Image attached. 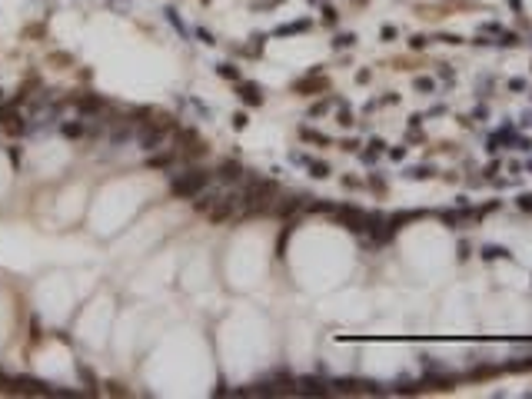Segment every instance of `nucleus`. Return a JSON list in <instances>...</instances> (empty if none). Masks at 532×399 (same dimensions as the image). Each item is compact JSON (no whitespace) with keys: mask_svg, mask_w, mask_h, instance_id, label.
I'll use <instances>...</instances> for the list:
<instances>
[{"mask_svg":"<svg viewBox=\"0 0 532 399\" xmlns=\"http://www.w3.org/2000/svg\"><path fill=\"white\" fill-rule=\"evenodd\" d=\"M233 127H236V130H243V127H247V114H236V116H233Z\"/></svg>","mask_w":532,"mask_h":399,"instance_id":"obj_12","label":"nucleus"},{"mask_svg":"<svg viewBox=\"0 0 532 399\" xmlns=\"http://www.w3.org/2000/svg\"><path fill=\"white\" fill-rule=\"evenodd\" d=\"M486 260H495V256H506V249H499V247H489L486 253H482Z\"/></svg>","mask_w":532,"mask_h":399,"instance_id":"obj_11","label":"nucleus"},{"mask_svg":"<svg viewBox=\"0 0 532 399\" xmlns=\"http://www.w3.org/2000/svg\"><path fill=\"white\" fill-rule=\"evenodd\" d=\"M207 187H209V173L207 170H187V173H180V176L173 180V196L193 200V196H200Z\"/></svg>","mask_w":532,"mask_h":399,"instance_id":"obj_1","label":"nucleus"},{"mask_svg":"<svg viewBox=\"0 0 532 399\" xmlns=\"http://www.w3.org/2000/svg\"><path fill=\"white\" fill-rule=\"evenodd\" d=\"M313 176H320V180L329 176V167H326V163H313Z\"/></svg>","mask_w":532,"mask_h":399,"instance_id":"obj_10","label":"nucleus"},{"mask_svg":"<svg viewBox=\"0 0 532 399\" xmlns=\"http://www.w3.org/2000/svg\"><path fill=\"white\" fill-rule=\"evenodd\" d=\"M173 156H176L173 150H160V153H153L150 160H147V167H150V170H163V167L173 163Z\"/></svg>","mask_w":532,"mask_h":399,"instance_id":"obj_7","label":"nucleus"},{"mask_svg":"<svg viewBox=\"0 0 532 399\" xmlns=\"http://www.w3.org/2000/svg\"><path fill=\"white\" fill-rule=\"evenodd\" d=\"M103 107H107V103H103L100 96H90V94H80V96H76V110H80V114H100Z\"/></svg>","mask_w":532,"mask_h":399,"instance_id":"obj_5","label":"nucleus"},{"mask_svg":"<svg viewBox=\"0 0 532 399\" xmlns=\"http://www.w3.org/2000/svg\"><path fill=\"white\" fill-rule=\"evenodd\" d=\"M519 207H522V209H532V196H522V200H519Z\"/></svg>","mask_w":532,"mask_h":399,"instance_id":"obj_13","label":"nucleus"},{"mask_svg":"<svg viewBox=\"0 0 532 399\" xmlns=\"http://www.w3.org/2000/svg\"><path fill=\"white\" fill-rule=\"evenodd\" d=\"M236 94L243 96L247 107H260V103H263V94H260L256 83H240V80H236Z\"/></svg>","mask_w":532,"mask_h":399,"instance_id":"obj_3","label":"nucleus"},{"mask_svg":"<svg viewBox=\"0 0 532 399\" xmlns=\"http://www.w3.org/2000/svg\"><path fill=\"white\" fill-rule=\"evenodd\" d=\"M300 393H306V396H326L329 386L320 382V380H313V376H303V380H300Z\"/></svg>","mask_w":532,"mask_h":399,"instance_id":"obj_6","label":"nucleus"},{"mask_svg":"<svg viewBox=\"0 0 532 399\" xmlns=\"http://www.w3.org/2000/svg\"><path fill=\"white\" fill-rule=\"evenodd\" d=\"M83 130H87L83 123H63V133H67V136H83Z\"/></svg>","mask_w":532,"mask_h":399,"instance_id":"obj_9","label":"nucleus"},{"mask_svg":"<svg viewBox=\"0 0 532 399\" xmlns=\"http://www.w3.org/2000/svg\"><path fill=\"white\" fill-rule=\"evenodd\" d=\"M220 76H227V80H240V70H236L233 63H220Z\"/></svg>","mask_w":532,"mask_h":399,"instance_id":"obj_8","label":"nucleus"},{"mask_svg":"<svg viewBox=\"0 0 532 399\" xmlns=\"http://www.w3.org/2000/svg\"><path fill=\"white\" fill-rule=\"evenodd\" d=\"M216 176H220L223 183H240V176H243V167H240L236 160H223V163H220V170H216Z\"/></svg>","mask_w":532,"mask_h":399,"instance_id":"obj_4","label":"nucleus"},{"mask_svg":"<svg viewBox=\"0 0 532 399\" xmlns=\"http://www.w3.org/2000/svg\"><path fill=\"white\" fill-rule=\"evenodd\" d=\"M273 196H276V183L273 180H249L243 196H240V203H247L249 209H263Z\"/></svg>","mask_w":532,"mask_h":399,"instance_id":"obj_2","label":"nucleus"}]
</instances>
